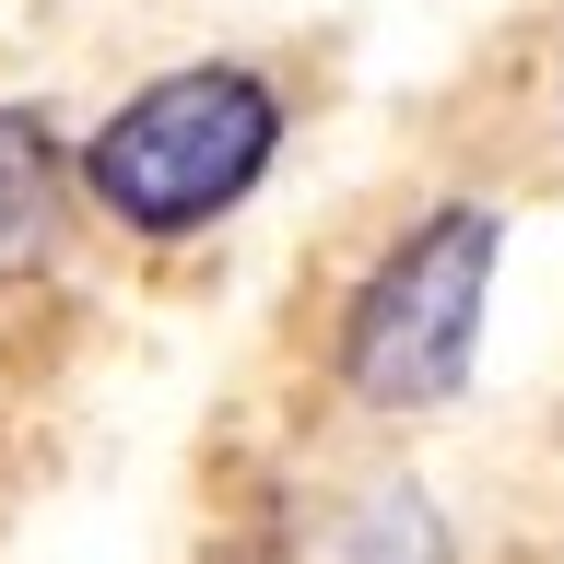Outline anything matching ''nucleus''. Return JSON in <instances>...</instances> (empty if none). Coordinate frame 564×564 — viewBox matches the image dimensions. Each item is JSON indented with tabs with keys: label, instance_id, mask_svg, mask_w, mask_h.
Returning a JSON list of instances; mask_svg holds the SVG:
<instances>
[{
	"label": "nucleus",
	"instance_id": "7ed1b4c3",
	"mask_svg": "<svg viewBox=\"0 0 564 564\" xmlns=\"http://www.w3.org/2000/svg\"><path fill=\"white\" fill-rule=\"evenodd\" d=\"M47 200H59V153H47V130H35L24 106H0V271H12V259H35Z\"/></svg>",
	"mask_w": 564,
	"mask_h": 564
},
{
	"label": "nucleus",
	"instance_id": "f03ea898",
	"mask_svg": "<svg viewBox=\"0 0 564 564\" xmlns=\"http://www.w3.org/2000/svg\"><path fill=\"white\" fill-rule=\"evenodd\" d=\"M494 247H506V224H494V212H470V200L423 212L412 236L388 247L377 282L352 294V329H341L352 400H377V412H435V400H458L470 352H482Z\"/></svg>",
	"mask_w": 564,
	"mask_h": 564
},
{
	"label": "nucleus",
	"instance_id": "20e7f679",
	"mask_svg": "<svg viewBox=\"0 0 564 564\" xmlns=\"http://www.w3.org/2000/svg\"><path fill=\"white\" fill-rule=\"evenodd\" d=\"M329 564H447V529H435L423 494L388 482L377 506H352V529H341V553H329Z\"/></svg>",
	"mask_w": 564,
	"mask_h": 564
},
{
	"label": "nucleus",
	"instance_id": "f257e3e1",
	"mask_svg": "<svg viewBox=\"0 0 564 564\" xmlns=\"http://www.w3.org/2000/svg\"><path fill=\"white\" fill-rule=\"evenodd\" d=\"M271 153H282V95L259 70H165L95 130L83 188L130 236H188L212 212H236Z\"/></svg>",
	"mask_w": 564,
	"mask_h": 564
}]
</instances>
